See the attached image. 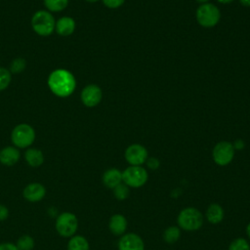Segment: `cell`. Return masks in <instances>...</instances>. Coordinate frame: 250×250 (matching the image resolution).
<instances>
[{"label": "cell", "instance_id": "cell-1", "mask_svg": "<svg viewBox=\"0 0 250 250\" xmlns=\"http://www.w3.org/2000/svg\"><path fill=\"white\" fill-rule=\"evenodd\" d=\"M48 86L56 96L64 98L74 92L76 82L70 71L66 69H56L48 77Z\"/></svg>", "mask_w": 250, "mask_h": 250}, {"label": "cell", "instance_id": "cell-2", "mask_svg": "<svg viewBox=\"0 0 250 250\" xmlns=\"http://www.w3.org/2000/svg\"><path fill=\"white\" fill-rule=\"evenodd\" d=\"M56 21L54 17L47 11H37L31 19L33 30L41 36H49L55 30Z\"/></svg>", "mask_w": 250, "mask_h": 250}, {"label": "cell", "instance_id": "cell-3", "mask_svg": "<svg viewBox=\"0 0 250 250\" xmlns=\"http://www.w3.org/2000/svg\"><path fill=\"white\" fill-rule=\"evenodd\" d=\"M202 224L203 216L196 208H185L178 215V225L185 230H196Z\"/></svg>", "mask_w": 250, "mask_h": 250}, {"label": "cell", "instance_id": "cell-4", "mask_svg": "<svg viewBox=\"0 0 250 250\" xmlns=\"http://www.w3.org/2000/svg\"><path fill=\"white\" fill-rule=\"evenodd\" d=\"M221 19V13L217 6L211 3L201 4L196 10V21L203 27L215 26Z\"/></svg>", "mask_w": 250, "mask_h": 250}, {"label": "cell", "instance_id": "cell-5", "mask_svg": "<svg viewBox=\"0 0 250 250\" xmlns=\"http://www.w3.org/2000/svg\"><path fill=\"white\" fill-rule=\"evenodd\" d=\"M58 233L62 237H71L78 229L77 217L70 212H63L58 216L55 224Z\"/></svg>", "mask_w": 250, "mask_h": 250}, {"label": "cell", "instance_id": "cell-6", "mask_svg": "<svg viewBox=\"0 0 250 250\" xmlns=\"http://www.w3.org/2000/svg\"><path fill=\"white\" fill-rule=\"evenodd\" d=\"M11 139L17 147H28L35 140L34 129L28 124H19L13 129Z\"/></svg>", "mask_w": 250, "mask_h": 250}, {"label": "cell", "instance_id": "cell-7", "mask_svg": "<svg viewBox=\"0 0 250 250\" xmlns=\"http://www.w3.org/2000/svg\"><path fill=\"white\" fill-rule=\"evenodd\" d=\"M148 175L142 166H129L122 172V181L130 188H140L147 181Z\"/></svg>", "mask_w": 250, "mask_h": 250}, {"label": "cell", "instance_id": "cell-8", "mask_svg": "<svg viewBox=\"0 0 250 250\" xmlns=\"http://www.w3.org/2000/svg\"><path fill=\"white\" fill-rule=\"evenodd\" d=\"M212 156L216 164L220 166H226L229 164L233 159L234 147L231 143L222 141L214 146Z\"/></svg>", "mask_w": 250, "mask_h": 250}, {"label": "cell", "instance_id": "cell-9", "mask_svg": "<svg viewBox=\"0 0 250 250\" xmlns=\"http://www.w3.org/2000/svg\"><path fill=\"white\" fill-rule=\"evenodd\" d=\"M125 159L132 166H141L147 159V150L140 144H133L126 148Z\"/></svg>", "mask_w": 250, "mask_h": 250}, {"label": "cell", "instance_id": "cell-10", "mask_svg": "<svg viewBox=\"0 0 250 250\" xmlns=\"http://www.w3.org/2000/svg\"><path fill=\"white\" fill-rule=\"evenodd\" d=\"M103 93L98 85L90 84L81 92V101L88 107H94L102 101Z\"/></svg>", "mask_w": 250, "mask_h": 250}, {"label": "cell", "instance_id": "cell-11", "mask_svg": "<svg viewBox=\"0 0 250 250\" xmlns=\"http://www.w3.org/2000/svg\"><path fill=\"white\" fill-rule=\"evenodd\" d=\"M145 243L141 236L130 232L123 234L118 241V250H144Z\"/></svg>", "mask_w": 250, "mask_h": 250}, {"label": "cell", "instance_id": "cell-12", "mask_svg": "<svg viewBox=\"0 0 250 250\" xmlns=\"http://www.w3.org/2000/svg\"><path fill=\"white\" fill-rule=\"evenodd\" d=\"M46 194V188L39 183L28 184L22 191L23 197L29 202H38L44 198Z\"/></svg>", "mask_w": 250, "mask_h": 250}, {"label": "cell", "instance_id": "cell-13", "mask_svg": "<svg viewBox=\"0 0 250 250\" xmlns=\"http://www.w3.org/2000/svg\"><path fill=\"white\" fill-rule=\"evenodd\" d=\"M21 157V153L15 146H6L0 150V162L5 166L15 165Z\"/></svg>", "mask_w": 250, "mask_h": 250}, {"label": "cell", "instance_id": "cell-14", "mask_svg": "<svg viewBox=\"0 0 250 250\" xmlns=\"http://www.w3.org/2000/svg\"><path fill=\"white\" fill-rule=\"evenodd\" d=\"M55 29L57 33L62 36H68L72 34L75 29V21L70 17H62L56 21Z\"/></svg>", "mask_w": 250, "mask_h": 250}, {"label": "cell", "instance_id": "cell-15", "mask_svg": "<svg viewBox=\"0 0 250 250\" xmlns=\"http://www.w3.org/2000/svg\"><path fill=\"white\" fill-rule=\"evenodd\" d=\"M122 182V173L116 168L106 170L103 175V183L108 188H114Z\"/></svg>", "mask_w": 250, "mask_h": 250}, {"label": "cell", "instance_id": "cell-16", "mask_svg": "<svg viewBox=\"0 0 250 250\" xmlns=\"http://www.w3.org/2000/svg\"><path fill=\"white\" fill-rule=\"evenodd\" d=\"M108 228L113 234L121 235L127 229V220L123 215L115 214L110 218Z\"/></svg>", "mask_w": 250, "mask_h": 250}, {"label": "cell", "instance_id": "cell-17", "mask_svg": "<svg viewBox=\"0 0 250 250\" xmlns=\"http://www.w3.org/2000/svg\"><path fill=\"white\" fill-rule=\"evenodd\" d=\"M206 217L211 224H219L224 219L223 207L218 203L210 204L206 211Z\"/></svg>", "mask_w": 250, "mask_h": 250}, {"label": "cell", "instance_id": "cell-18", "mask_svg": "<svg viewBox=\"0 0 250 250\" xmlns=\"http://www.w3.org/2000/svg\"><path fill=\"white\" fill-rule=\"evenodd\" d=\"M24 158L31 167H39L44 162V155L42 151L37 148H28L24 153Z\"/></svg>", "mask_w": 250, "mask_h": 250}, {"label": "cell", "instance_id": "cell-19", "mask_svg": "<svg viewBox=\"0 0 250 250\" xmlns=\"http://www.w3.org/2000/svg\"><path fill=\"white\" fill-rule=\"evenodd\" d=\"M67 250H89V243L82 235H73L67 243Z\"/></svg>", "mask_w": 250, "mask_h": 250}, {"label": "cell", "instance_id": "cell-20", "mask_svg": "<svg viewBox=\"0 0 250 250\" xmlns=\"http://www.w3.org/2000/svg\"><path fill=\"white\" fill-rule=\"evenodd\" d=\"M45 7L51 12H60L66 8L68 0H44Z\"/></svg>", "mask_w": 250, "mask_h": 250}, {"label": "cell", "instance_id": "cell-21", "mask_svg": "<svg viewBox=\"0 0 250 250\" xmlns=\"http://www.w3.org/2000/svg\"><path fill=\"white\" fill-rule=\"evenodd\" d=\"M180 235H181L180 229L178 227L172 226L165 229L163 233V238L167 243H174L179 239Z\"/></svg>", "mask_w": 250, "mask_h": 250}, {"label": "cell", "instance_id": "cell-22", "mask_svg": "<svg viewBox=\"0 0 250 250\" xmlns=\"http://www.w3.org/2000/svg\"><path fill=\"white\" fill-rule=\"evenodd\" d=\"M16 245L19 250H32L34 247V239L28 234H23L18 239Z\"/></svg>", "mask_w": 250, "mask_h": 250}, {"label": "cell", "instance_id": "cell-23", "mask_svg": "<svg viewBox=\"0 0 250 250\" xmlns=\"http://www.w3.org/2000/svg\"><path fill=\"white\" fill-rule=\"evenodd\" d=\"M129 187L125 184H119L113 188V194L118 200H124L129 196Z\"/></svg>", "mask_w": 250, "mask_h": 250}, {"label": "cell", "instance_id": "cell-24", "mask_svg": "<svg viewBox=\"0 0 250 250\" xmlns=\"http://www.w3.org/2000/svg\"><path fill=\"white\" fill-rule=\"evenodd\" d=\"M11 82V73L5 67H0V91L5 90Z\"/></svg>", "mask_w": 250, "mask_h": 250}, {"label": "cell", "instance_id": "cell-25", "mask_svg": "<svg viewBox=\"0 0 250 250\" xmlns=\"http://www.w3.org/2000/svg\"><path fill=\"white\" fill-rule=\"evenodd\" d=\"M229 250H250V245L244 238H236L234 239L229 247Z\"/></svg>", "mask_w": 250, "mask_h": 250}, {"label": "cell", "instance_id": "cell-26", "mask_svg": "<svg viewBox=\"0 0 250 250\" xmlns=\"http://www.w3.org/2000/svg\"><path fill=\"white\" fill-rule=\"evenodd\" d=\"M25 65H26V62L24 59L17 58L12 62L10 69L13 73H20L25 68Z\"/></svg>", "mask_w": 250, "mask_h": 250}, {"label": "cell", "instance_id": "cell-27", "mask_svg": "<svg viewBox=\"0 0 250 250\" xmlns=\"http://www.w3.org/2000/svg\"><path fill=\"white\" fill-rule=\"evenodd\" d=\"M103 2L106 7L110 9H115L120 7L125 2V0H103Z\"/></svg>", "mask_w": 250, "mask_h": 250}, {"label": "cell", "instance_id": "cell-28", "mask_svg": "<svg viewBox=\"0 0 250 250\" xmlns=\"http://www.w3.org/2000/svg\"><path fill=\"white\" fill-rule=\"evenodd\" d=\"M146 162L147 167L151 170H156L160 165V162L156 157H149L146 159Z\"/></svg>", "mask_w": 250, "mask_h": 250}, {"label": "cell", "instance_id": "cell-29", "mask_svg": "<svg viewBox=\"0 0 250 250\" xmlns=\"http://www.w3.org/2000/svg\"><path fill=\"white\" fill-rule=\"evenodd\" d=\"M9 216V210L5 205L0 204V222L5 221Z\"/></svg>", "mask_w": 250, "mask_h": 250}, {"label": "cell", "instance_id": "cell-30", "mask_svg": "<svg viewBox=\"0 0 250 250\" xmlns=\"http://www.w3.org/2000/svg\"><path fill=\"white\" fill-rule=\"evenodd\" d=\"M0 250H19L17 245L11 242H3L0 244Z\"/></svg>", "mask_w": 250, "mask_h": 250}, {"label": "cell", "instance_id": "cell-31", "mask_svg": "<svg viewBox=\"0 0 250 250\" xmlns=\"http://www.w3.org/2000/svg\"><path fill=\"white\" fill-rule=\"evenodd\" d=\"M232 146H233V147H234V149H242L243 147H244V143H243V141L242 140H236L235 142H234V144H232Z\"/></svg>", "mask_w": 250, "mask_h": 250}, {"label": "cell", "instance_id": "cell-32", "mask_svg": "<svg viewBox=\"0 0 250 250\" xmlns=\"http://www.w3.org/2000/svg\"><path fill=\"white\" fill-rule=\"evenodd\" d=\"M240 4L245 7H250V0H239Z\"/></svg>", "mask_w": 250, "mask_h": 250}, {"label": "cell", "instance_id": "cell-33", "mask_svg": "<svg viewBox=\"0 0 250 250\" xmlns=\"http://www.w3.org/2000/svg\"><path fill=\"white\" fill-rule=\"evenodd\" d=\"M218 2H220V3H222V4H228V3H230V2H232L233 0H217Z\"/></svg>", "mask_w": 250, "mask_h": 250}, {"label": "cell", "instance_id": "cell-34", "mask_svg": "<svg viewBox=\"0 0 250 250\" xmlns=\"http://www.w3.org/2000/svg\"><path fill=\"white\" fill-rule=\"evenodd\" d=\"M246 231H247V234H248V236L250 237V223L248 224V226H247V228H246Z\"/></svg>", "mask_w": 250, "mask_h": 250}, {"label": "cell", "instance_id": "cell-35", "mask_svg": "<svg viewBox=\"0 0 250 250\" xmlns=\"http://www.w3.org/2000/svg\"><path fill=\"white\" fill-rule=\"evenodd\" d=\"M197 2H199V3H202V4H204V3H207V1L208 0H196Z\"/></svg>", "mask_w": 250, "mask_h": 250}, {"label": "cell", "instance_id": "cell-36", "mask_svg": "<svg viewBox=\"0 0 250 250\" xmlns=\"http://www.w3.org/2000/svg\"><path fill=\"white\" fill-rule=\"evenodd\" d=\"M87 2H90V3H94V2H97V1H99V0H86Z\"/></svg>", "mask_w": 250, "mask_h": 250}]
</instances>
